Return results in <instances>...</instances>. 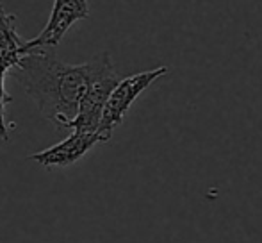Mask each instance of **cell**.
<instances>
[{
    "label": "cell",
    "instance_id": "2",
    "mask_svg": "<svg viewBox=\"0 0 262 243\" xmlns=\"http://www.w3.org/2000/svg\"><path fill=\"white\" fill-rule=\"evenodd\" d=\"M168 73V66H159V68L148 70V72L134 73L125 79H120V83L111 91L109 98L105 102L104 113H102V121L98 134L102 138V143L109 141L113 132L123 124L130 106L136 102V98L154 83L159 77Z\"/></svg>",
    "mask_w": 262,
    "mask_h": 243
},
{
    "label": "cell",
    "instance_id": "5",
    "mask_svg": "<svg viewBox=\"0 0 262 243\" xmlns=\"http://www.w3.org/2000/svg\"><path fill=\"white\" fill-rule=\"evenodd\" d=\"M90 16V2L88 0H54L52 13L45 29L36 38L29 39L31 47H55L61 43L66 32L77 24Z\"/></svg>",
    "mask_w": 262,
    "mask_h": 243
},
{
    "label": "cell",
    "instance_id": "4",
    "mask_svg": "<svg viewBox=\"0 0 262 243\" xmlns=\"http://www.w3.org/2000/svg\"><path fill=\"white\" fill-rule=\"evenodd\" d=\"M118 83H120V77H118L113 59H111L109 52H107L104 65L98 70L97 77L91 83L88 93L84 95L79 108V115L73 120L70 129H75V131H82V132H98L105 102Z\"/></svg>",
    "mask_w": 262,
    "mask_h": 243
},
{
    "label": "cell",
    "instance_id": "3",
    "mask_svg": "<svg viewBox=\"0 0 262 243\" xmlns=\"http://www.w3.org/2000/svg\"><path fill=\"white\" fill-rule=\"evenodd\" d=\"M31 50L29 39H21L16 32V16L7 13L6 7L0 4V139H9V132L14 127L13 121L9 124L6 120V104L13 100L4 86L6 73L16 68L21 57Z\"/></svg>",
    "mask_w": 262,
    "mask_h": 243
},
{
    "label": "cell",
    "instance_id": "1",
    "mask_svg": "<svg viewBox=\"0 0 262 243\" xmlns=\"http://www.w3.org/2000/svg\"><path fill=\"white\" fill-rule=\"evenodd\" d=\"M102 52L91 61L68 65L57 59L52 47H34L14 68L25 93L38 104L41 115L61 129H70L105 59Z\"/></svg>",
    "mask_w": 262,
    "mask_h": 243
},
{
    "label": "cell",
    "instance_id": "6",
    "mask_svg": "<svg viewBox=\"0 0 262 243\" xmlns=\"http://www.w3.org/2000/svg\"><path fill=\"white\" fill-rule=\"evenodd\" d=\"M72 134L61 143L41 152L31 154L29 159L43 165V167H70L77 163L80 157H84L97 143H102V138L98 132H82L72 129Z\"/></svg>",
    "mask_w": 262,
    "mask_h": 243
}]
</instances>
